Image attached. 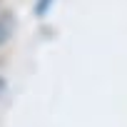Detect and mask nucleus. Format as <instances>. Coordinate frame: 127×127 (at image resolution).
<instances>
[{
	"mask_svg": "<svg viewBox=\"0 0 127 127\" xmlns=\"http://www.w3.org/2000/svg\"><path fill=\"white\" fill-rule=\"evenodd\" d=\"M3 90H5V80L0 77V95H3Z\"/></svg>",
	"mask_w": 127,
	"mask_h": 127,
	"instance_id": "f03ea898",
	"label": "nucleus"
},
{
	"mask_svg": "<svg viewBox=\"0 0 127 127\" xmlns=\"http://www.w3.org/2000/svg\"><path fill=\"white\" fill-rule=\"evenodd\" d=\"M13 15H8V13H0V45L3 42H8V37L13 35Z\"/></svg>",
	"mask_w": 127,
	"mask_h": 127,
	"instance_id": "f257e3e1",
	"label": "nucleus"
}]
</instances>
